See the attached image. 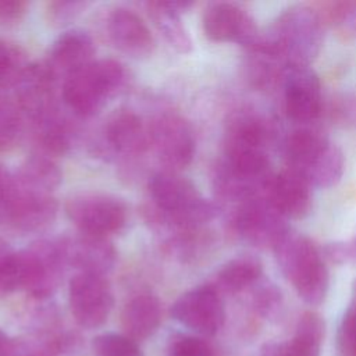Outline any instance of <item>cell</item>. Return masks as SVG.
I'll return each mask as SVG.
<instances>
[{"label": "cell", "instance_id": "2", "mask_svg": "<svg viewBox=\"0 0 356 356\" xmlns=\"http://www.w3.org/2000/svg\"><path fill=\"white\" fill-rule=\"evenodd\" d=\"M275 136V124L266 114L252 108L238 110L227 121L224 157L220 163L239 175L268 181V150Z\"/></svg>", "mask_w": 356, "mask_h": 356}, {"label": "cell", "instance_id": "18", "mask_svg": "<svg viewBox=\"0 0 356 356\" xmlns=\"http://www.w3.org/2000/svg\"><path fill=\"white\" fill-rule=\"evenodd\" d=\"M264 196L285 218L299 220L312 210L310 185L289 170L270 177Z\"/></svg>", "mask_w": 356, "mask_h": 356}, {"label": "cell", "instance_id": "26", "mask_svg": "<svg viewBox=\"0 0 356 356\" xmlns=\"http://www.w3.org/2000/svg\"><path fill=\"white\" fill-rule=\"evenodd\" d=\"M38 146L47 154H61L70 146V131L57 110L33 121Z\"/></svg>", "mask_w": 356, "mask_h": 356}, {"label": "cell", "instance_id": "14", "mask_svg": "<svg viewBox=\"0 0 356 356\" xmlns=\"http://www.w3.org/2000/svg\"><path fill=\"white\" fill-rule=\"evenodd\" d=\"M57 202L51 193L21 185L13 177L6 221L24 232L40 231L57 216Z\"/></svg>", "mask_w": 356, "mask_h": 356}, {"label": "cell", "instance_id": "28", "mask_svg": "<svg viewBox=\"0 0 356 356\" xmlns=\"http://www.w3.org/2000/svg\"><path fill=\"white\" fill-rule=\"evenodd\" d=\"M22 129V111L18 104L0 100V152L13 149L19 142Z\"/></svg>", "mask_w": 356, "mask_h": 356}, {"label": "cell", "instance_id": "27", "mask_svg": "<svg viewBox=\"0 0 356 356\" xmlns=\"http://www.w3.org/2000/svg\"><path fill=\"white\" fill-rule=\"evenodd\" d=\"M28 65L22 49L0 38V86L17 85Z\"/></svg>", "mask_w": 356, "mask_h": 356}, {"label": "cell", "instance_id": "3", "mask_svg": "<svg viewBox=\"0 0 356 356\" xmlns=\"http://www.w3.org/2000/svg\"><path fill=\"white\" fill-rule=\"evenodd\" d=\"M278 266L299 298L312 306L324 302L330 275L323 252L306 235L288 231L273 249Z\"/></svg>", "mask_w": 356, "mask_h": 356}, {"label": "cell", "instance_id": "20", "mask_svg": "<svg viewBox=\"0 0 356 356\" xmlns=\"http://www.w3.org/2000/svg\"><path fill=\"white\" fill-rule=\"evenodd\" d=\"M95 43L89 33L72 29L61 33L50 47L49 58L44 63L51 75L68 78L78 70L93 61Z\"/></svg>", "mask_w": 356, "mask_h": 356}, {"label": "cell", "instance_id": "42", "mask_svg": "<svg viewBox=\"0 0 356 356\" xmlns=\"http://www.w3.org/2000/svg\"><path fill=\"white\" fill-rule=\"evenodd\" d=\"M350 306L356 309V280L352 285V298H350Z\"/></svg>", "mask_w": 356, "mask_h": 356}, {"label": "cell", "instance_id": "9", "mask_svg": "<svg viewBox=\"0 0 356 356\" xmlns=\"http://www.w3.org/2000/svg\"><path fill=\"white\" fill-rule=\"evenodd\" d=\"M286 218L281 216L264 195L238 204L232 214L234 232L246 243L257 248H271L289 231Z\"/></svg>", "mask_w": 356, "mask_h": 356}, {"label": "cell", "instance_id": "7", "mask_svg": "<svg viewBox=\"0 0 356 356\" xmlns=\"http://www.w3.org/2000/svg\"><path fill=\"white\" fill-rule=\"evenodd\" d=\"M22 285L32 298L46 299L51 296L63 278L67 267L60 241L40 239L19 250Z\"/></svg>", "mask_w": 356, "mask_h": 356}, {"label": "cell", "instance_id": "37", "mask_svg": "<svg viewBox=\"0 0 356 356\" xmlns=\"http://www.w3.org/2000/svg\"><path fill=\"white\" fill-rule=\"evenodd\" d=\"M58 349H60V343L57 341L39 342V343H26V342L18 341L15 356H57Z\"/></svg>", "mask_w": 356, "mask_h": 356}, {"label": "cell", "instance_id": "12", "mask_svg": "<svg viewBox=\"0 0 356 356\" xmlns=\"http://www.w3.org/2000/svg\"><path fill=\"white\" fill-rule=\"evenodd\" d=\"M171 316L189 330L211 337L224 323L221 293L211 285H200L182 293L171 307Z\"/></svg>", "mask_w": 356, "mask_h": 356}, {"label": "cell", "instance_id": "33", "mask_svg": "<svg viewBox=\"0 0 356 356\" xmlns=\"http://www.w3.org/2000/svg\"><path fill=\"white\" fill-rule=\"evenodd\" d=\"M253 305L263 316H270L277 312L281 305V293L278 288L268 281H259L253 292Z\"/></svg>", "mask_w": 356, "mask_h": 356}, {"label": "cell", "instance_id": "30", "mask_svg": "<svg viewBox=\"0 0 356 356\" xmlns=\"http://www.w3.org/2000/svg\"><path fill=\"white\" fill-rule=\"evenodd\" d=\"M22 285L19 252H14L0 241V296L8 295Z\"/></svg>", "mask_w": 356, "mask_h": 356}, {"label": "cell", "instance_id": "4", "mask_svg": "<svg viewBox=\"0 0 356 356\" xmlns=\"http://www.w3.org/2000/svg\"><path fill=\"white\" fill-rule=\"evenodd\" d=\"M284 156L288 170L310 186L330 188L343 174L342 152L327 136L312 128L291 132L284 142Z\"/></svg>", "mask_w": 356, "mask_h": 356}, {"label": "cell", "instance_id": "13", "mask_svg": "<svg viewBox=\"0 0 356 356\" xmlns=\"http://www.w3.org/2000/svg\"><path fill=\"white\" fill-rule=\"evenodd\" d=\"M284 108L292 121L309 124L323 108L321 83L310 65H291L282 75Z\"/></svg>", "mask_w": 356, "mask_h": 356}, {"label": "cell", "instance_id": "39", "mask_svg": "<svg viewBox=\"0 0 356 356\" xmlns=\"http://www.w3.org/2000/svg\"><path fill=\"white\" fill-rule=\"evenodd\" d=\"M13 177H10L1 167H0V221L6 220L7 203L10 197Z\"/></svg>", "mask_w": 356, "mask_h": 356}, {"label": "cell", "instance_id": "25", "mask_svg": "<svg viewBox=\"0 0 356 356\" xmlns=\"http://www.w3.org/2000/svg\"><path fill=\"white\" fill-rule=\"evenodd\" d=\"M14 179L24 186L53 193L61 182V171L51 159L36 154L19 167Z\"/></svg>", "mask_w": 356, "mask_h": 356}, {"label": "cell", "instance_id": "1", "mask_svg": "<svg viewBox=\"0 0 356 356\" xmlns=\"http://www.w3.org/2000/svg\"><path fill=\"white\" fill-rule=\"evenodd\" d=\"M149 221L174 229L178 235L197 232L216 216V206L177 171L156 172L149 181Z\"/></svg>", "mask_w": 356, "mask_h": 356}, {"label": "cell", "instance_id": "23", "mask_svg": "<svg viewBox=\"0 0 356 356\" xmlns=\"http://www.w3.org/2000/svg\"><path fill=\"white\" fill-rule=\"evenodd\" d=\"M147 13L154 26L164 36V39L179 53H189L192 50V39L181 19L179 13L192 3L185 1H149Z\"/></svg>", "mask_w": 356, "mask_h": 356}, {"label": "cell", "instance_id": "15", "mask_svg": "<svg viewBox=\"0 0 356 356\" xmlns=\"http://www.w3.org/2000/svg\"><path fill=\"white\" fill-rule=\"evenodd\" d=\"M204 35L213 42H235L243 47L250 46L260 31L253 17L232 3H211L202 15Z\"/></svg>", "mask_w": 356, "mask_h": 356}, {"label": "cell", "instance_id": "36", "mask_svg": "<svg viewBox=\"0 0 356 356\" xmlns=\"http://www.w3.org/2000/svg\"><path fill=\"white\" fill-rule=\"evenodd\" d=\"M324 259L343 264L356 261V241L353 242H334L327 245L323 250Z\"/></svg>", "mask_w": 356, "mask_h": 356}, {"label": "cell", "instance_id": "31", "mask_svg": "<svg viewBox=\"0 0 356 356\" xmlns=\"http://www.w3.org/2000/svg\"><path fill=\"white\" fill-rule=\"evenodd\" d=\"M165 356H214L213 348L202 338L178 334L168 341Z\"/></svg>", "mask_w": 356, "mask_h": 356}, {"label": "cell", "instance_id": "24", "mask_svg": "<svg viewBox=\"0 0 356 356\" xmlns=\"http://www.w3.org/2000/svg\"><path fill=\"white\" fill-rule=\"evenodd\" d=\"M263 277L261 261L252 254L238 256L225 263L211 284L220 293H238L256 285Z\"/></svg>", "mask_w": 356, "mask_h": 356}, {"label": "cell", "instance_id": "38", "mask_svg": "<svg viewBox=\"0 0 356 356\" xmlns=\"http://www.w3.org/2000/svg\"><path fill=\"white\" fill-rule=\"evenodd\" d=\"M26 3L19 0H0V24H14L26 13Z\"/></svg>", "mask_w": 356, "mask_h": 356}, {"label": "cell", "instance_id": "10", "mask_svg": "<svg viewBox=\"0 0 356 356\" xmlns=\"http://www.w3.org/2000/svg\"><path fill=\"white\" fill-rule=\"evenodd\" d=\"M68 305L79 327L97 328L107 321L114 305L110 284L103 275L76 273L70 280Z\"/></svg>", "mask_w": 356, "mask_h": 356}, {"label": "cell", "instance_id": "17", "mask_svg": "<svg viewBox=\"0 0 356 356\" xmlns=\"http://www.w3.org/2000/svg\"><path fill=\"white\" fill-rule=\"evenodd\" d=\"M111 43L124 54L145 58L154 50V39L139 15L125 7L114 8L107 19Z\"/></svg>", "mask_w": 356, "mask_h": 356}, {"label": "cell", "instance_id": "19", "mask_svg": "<svg viewBox=\"0 0 356 356\" xmlns=\"http://www.w3.org/2000/svg\"><path fill=\"white\" fill-rule=\"evenodd\" d=\"M103 135L107 146L124 156H138L150 147V125L128 108L115 110L108 115Z\"/></svg>", "mask_w": 356, "mask_h": 356}, {"label": "cell", "instance_id": "21", "mask_svg": "<svg viewBox=\"0 0 356 356\" xmlns=\"http://www.w3.org/2000/svg\"><path fill=\"white\" fill-rule=\"evenodd\" d=\"M324 320L314 312H305L289 341L268 343L260 356H320L324 341Z\"/></svg>", "mask_w": 356, "mask_h": 356}, {"label": "cell", "instance_id": "41", "mask_svg": "<svg viewBox=\"0 0 356 356\" xmlns=\"http://www.w3.org/2000/svg\"><path fill=\"white\" fill-rule=\"evenodd\" d=\"M345 113H346L349 117L356 118V102L348 104V106H346V111H343V114H345Z\"/></svg>", "mask_w": 356, "mask_h": 356}, {"label": "cell", "instance_id": "40", "mask_svg": "<svg viewBox=\"0 0 356 356\" xmlns=\"http://www.w3.org/2000/svg\"><path fill=\"white\" fill-rule=\"evenodd\" d=\"M18 348V341L11 339L1 328H0V356H15Z\"/></svg>", "mask_w": 356, "mask_h": 356}, {"label": "cell", "instance_id": "8", "mask_svg": "<svg viewBox=\"0 0 356 356\" xmlns=\"http://www.w3.org/2000/svg\"><path fill=\"white\" fill-rule=\"evenodd\" d=\"M65 213L79 232L106 236L120 231L127 221L125 204L113 195L81 192L65 203Z\"/></svg>", "mask_w": 356, "mask_h": 356}, {"label": "cell", "instance_id": "5", "mask_svg": "<svg viewBox=\"0 0 356 356\" xmlns=\"http://www.w3.org/2000/svg\"><path fill=\"white\" fill-rule=\"evenodd\" d=\"M263 35L286 67L310 65L323 46L324 22L313 6H292Z\"/></svg>", "mask_w": 356, "mask_h": 356}, {"label": "cell", "instance_id": "11", "mask_svg": "<svg viewBox=\"0 0 356 356\" xmlns=\"http://www.w3.org/2000/svg\"><path fill=\"white\" fill-rule=\"evenodd\" d=\"M150 125V146L170 171L186 167L195 154V135L186 120L174 113L160 114Z\"/></svg>", "mask_w": 356, "mask_h": 356}, {"label": "cell", "instance_id": "22", "mask_svg": "<svg viewBox=\"0 0 356 356\" xmlns=\"http://www.w3.org/2000/svg\"><path fill=\"white\" fill-rule=\"evenodd\" d=\"M161 323V305L150 293L132 298L121 312V327L124 335L135 342L152 337Z\"/></svg>", "mask_w": 356, "mask_h": 356}, {"label": "cell", "instance_id": "35", "mask_svg": "<svg viewBox=\"0 0 356 356\" xmlns=\"http://www.w3.org/2000/svg\"><path fill=\"white\" fill-rule=\"evenodd\" d=\"M86 7V3L82 1H53L47 4V14L51 24L61 25L74 19L82 10Z\"/></svg>", "mask_w": 356, "mask_h": 356}, {"label": "cell", "instance_id": "29", "mask_svg": "<svg viewBox=\"0 0 356 356\" xmlns=\"http://www.w3.org/2000/svg\"><path fill=\"white\" fill-rule=\"evenodd\" d=\"M93 356H145L138 342L124 334L107 332L93 338Z\"/></svg>", "mask_w": 356, "mask_h": 356}, {"label": "cell", "instance_id": "16", "mask_svg": "<svg viewBox=\"0 0 356 356\" xmlns=\"http://www.w3.org/2000/svg\"><path fill=\"white\" fill-rule=\"evenodd\" d=\"M58 241L67 266H72L78 273L104 277L115 264V249L106 236L79 232Z\"/></svg>", "mask_w": 356, "mask_h": 356}, {"label": "cell", "instance_id": "32", "mask_svg": "<svg viewBox=\"0 0 356 356\" xmlns=\"http://www.w3.org/2000/svg\"><path fill=\"white\" fill-rule=\"evenodd\" d=\"M324 24L341 25L356 15V1H325L313 6Z\"/></svg>", "mask_w": 356, "mask_h": 356}, {"label": "cell", "instance_id": "6", "mask_svg": "<svg viewBox=\"0 0 356 356\" xmlns=\"http://www.w3.org/2000/svg\"><path fill=\"white\" fill-rule=\"evenodd\" d=\"M125 71L111 58L93 60L64 79L63 99L65 104L81 117H92L122 86Z\"/></svg>", "mask_w": 356, "mask_h": 356}, {"label": "cell", "instance_id": "34", "mask_svg": "<svg viewBox=\"0 0 356 356\" xmlns=\"http://www.w3.org/2000/svg\"><path fill=\"white\" fill-rule=\"evenodd\" d=\"M338 346L345 356H356V309L350 305L339 323Z\"/></svg>", "mask_w": 356, "mask_h": 356}]
</instances>
